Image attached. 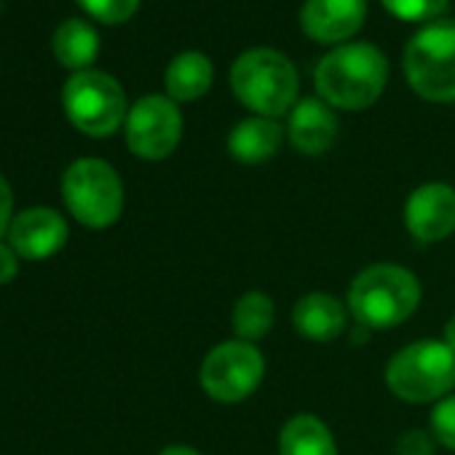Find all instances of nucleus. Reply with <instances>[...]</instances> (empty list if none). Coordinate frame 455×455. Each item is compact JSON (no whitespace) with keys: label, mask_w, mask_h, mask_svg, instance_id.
<instances>
[{"label":"nucleus","mask_w":455,"mask_h":455,"mask_svg":"<svg viewBox=\"0 0 455 455\" xmlns=\"http://www.w3.org/2000/svg\"><path fill=\"white\" fill-rule=\"evenodd\" d=\"M17 258L20 255L9 244L0 242V284H9V282L17 279V274H20V260Z\"/></svg>","instance_id":"nucleus-25"},{"label":"nucleus","mask_w":455,"mask_h":455,"mask_svg":"<svg viewBox=\"0 0 455 455\" xmlns=\"http://www.w3.org/2000/svg\"><path fill=\"white\" fill-rule=\"evenodd\" d=\"M52 52L57 62L68 70H89V65L100 54V36L97 30L84 20H68L54 30Z\"/></svg>","instance_id":"nucleus-17"},{"label":"nucleus","mask_w":455,"mask_h":455,"mask_svg":"<svg viewBox=\"0 0 455 455\" xmlns=\"http://www.w3.org/2000/svg\"><path fill=\"white\" fill-rule=\"evenodd\" d=\"M348 314L364 330H394L420 306L418 276L394 263H375L356 274L348 287Z\"/></svg>","instance_id":"nucleus-1"},{"label":"nucleus","mask_w":455,"mask_h":455,"mask_svg":"<svg viewBox=\"0 0 455 455\" xmlns=\"http://www.w3.org/2000/svg\"><path fill=\"white\" fill-rule=\"evenodd\" d=\"M316 92L330 108L364 110L386 89L388 62L372 44H346L316 65Z\"/></svg>","instance_id":"nucleus-2"},{"label":"nucleus","mask_w":455,"mask_h":455,"mask_svg":"<svg viewBox=\"0 0 455 455\" xmlns=\"http://www.w3.org/2000/svg\"><path fill=\"white\" fill-rule=\"evenodd\" d=\"M279 455H338V444L322 418L300 412L282 426Z\"/></svg>","instance_id":"nucleus-16"},{"label":"nucleus","mask_w":455,"mask_h":455,"mask_svg":"<svg viewBox=\"0 0 455 455\" xmlns=\"http://www.w3.org/2000/svg\"><path fill=\"white\" fill-rule=\"evenodd\" d=\"M263 378H266V356L255 343L239 338L214 346L204 356L198 370V380L206 396L222 404L244 402L260 388Z\"/></svg>","instance_id":"nucleus-8"},{"label":"nucleus","mask_w":455,"mask_h":455,"mask_svg":"<svg viewBox=\"0 0 455 455\" xmlns=\"http://www.w3.org/2000/svg\"><path fill=\"white\" fill-rule=\"evenodd\" d=\"M404 76L423 100L455 102V22H434L407 44Z\"/></svg>","instance_id":"nucleus-7"},{"label":"nucleus","mask_w":455,"mask_h":455,"mask_svg":"<svg viewBox=\"0 0 455 455\" xmlns=\"http://www.w3.org/2000/svg\"><path fill=\"white\" fill-rule=\"evenodd\" d=\"M434 450L436 439L431 436V431L423 428H407L396 439V455H434Z\"/></svg>","instance_id":"nucleus-23"},{"label":"nucleus","mask_w":455,"mask_h":455,"mask_svg":"<svg viewBox=\"0 0 455 455\" xmlns=\"http://www.w3.org/2000/svg\"><path fill=\"white\" fill-rule=\"evenodd\" d=\"M386 386L410 404H431L455 388V351L444 340H415L386 364Z\"/></svg>","instance_id":"nucleus-4"},{"label":"nucleus","mask_w":455,"mask_h":455,"mask_svg":"<svg viewBox=\"0 0 455 455\" xmlns=\"http://www.w3.org/2000/svg\"><path fill=\"white\" fill-rule=\"evenodd\" d=\"M274 319H276V306L274 300L266 295V292H247L236 300L234 311H231V327H234V335L239 340H247V343H258L263 340L271 327H274Z\"/></svg>","instance_id":"nucleus-19"},{"label":"nucleus","mask_w":455,"mask_h":455,"mask_svg":"<svg viewBox=\"0 0 455 455\" xmlns=\"http://www.w3.org/2000/svg\"><path fill=\"white\" fill-rule=\"evenodd\" d=\"M182 137V116L172 97L148 94L126 116V145L145 161H161L174 153Z\"/></svg>","instance_id":"nucleus-9"},{"label":"nucleus","mask_w":455,"mask_h":455,"mask_svg":"<svg viewBox=\"0 0 455 455\" xmlns=\"http://www.w3.org/2000/svg\"><path fill=\"white\" fill-rule=\"evenodd\" d=\"M62 105L70 124L89 137H110L129 116L121 84L102 70L73 73L65 84Z\"/></svg>","instance_id":"nucleus-6"},{"label":"nucleus","mask_w":455,"mask_h":455,"mask_svg":"<svg viewBox=\"0 0 455 455\" xmlns=\"http://www.w3.org/2000/svg\"><path fill=\"white\" fill-rule=\"evenodd\" d=\"M452 351H455V314L447 319V324H444V338H442Z\"/></svg>","instance_id":"nucleus-27"},{"label":"nucleus","mask_w":455,"mask_h":455,"mask_svg":"<svg viewBox=\"0 0 455 455\" xmlns=\"http://www.w3.org/2000/svg\"><path fill=\"white\" fill-rule=\"evenodd\" d=\"M404 225L420 244H434L455 231V188L426 182L404 201Z\"/></svg>","instance_id":"nucleus-10"},{"label":"nucleus","mask_w":455,"mask_h":455,"mask_svg":"<svg viewBox=\"0 0 455 455\" xmlns=\"http://www.w3.org/2000/svg\"><path fill=\"white\" fill-rule=\"evenodd\" d=\"M346 308L348 306L330 292H308L292 308V327L314 343L338 340L346 332Z\"/></svg>","instance_id":"nucleus-14"},{"label":"nucleus","mask_w":455,"mask_h":455,"mask_svg":"<svg viewBox=\"0 0 455 455\" xmlns=\"http://www.w3.org/2000/svg\"><path fill=\"white\" fill-rule=\"evenodd\" d=\"M78 6L105 25H121L140 9V0H78Z\"/></svg>","instance_id":"nucleus-21"},{"label":"nucleus","mask_w":455,"mask_h":455,"mask_svg":"<svg viewBox=\"0 0 455 455\" xmlns=\"http://www.w3.org/2000/svg\"><path fill=\"white\" fill-rule=\"evenodd\" d=\"M428 426H431V436L436 439V444L455 452V391L434 404Z\"/></svg>","instance_id":"nucleus-20"},{"label":"nucleus","mask_w":455,"mask_h":455,"mask_svg":"<svg viewBox=\"0 0 455 455\" xmlns=\"http://www.w3.org/2000/svg\"><path fill=\"white\" fill-rule=\"evenodd\" d=\"M364 17L367 0H306L300 25L319 44H340L364 25Z\"/></svg>","instance_id":"nucleus-12"},{"label":"nucleus","mask_w":455,"mask_h":455,"mask_svg":"<svg viewBox=\"0 0 455 455\" xmlns=\"http://www.w3.org/2000/svg\"><path fill=\"white\" fill-rule=\"evenodd\" d=\"M158 455H201V452L196 447H188V444H169Z\"/></svg>","instance_id":"nucleus-26"},{"label":"nucleus","mask_w":455,"mask_h":455,"mask_svg":"<svg viewBox=\"0 0 455 455\" xmlns=\"http://www.w3.org/2000/svg\"><path fill=\"white\" fill-rule=\"evenodd\" d=\"M290 142L295 150L306 156H319L330 150L338 140V118L332 108L324 100L316 97H303L290 113V126H287Z\"/></svg>","instance_id":"nucleus-13"},{"label":"nucleus","mask_w":455,"mask_h":455,"mask_svg":"<svg viewBox=\"0 0 455 455\" xmlns=\"http://www.w3.org/2000/svg\"><path fill=\"white\" fill-rule=\"evenodd\" d=\"M236 100L263 118L284 116L298 105V70L276 49H250L231 68Z\"/></svg>","instance_id":"nucleus-3"},{"label":"nucleus","mask_w":455,"mask_h":455,"mask_svg":"<svg viewBox=\"0 0 455 455\" xmlns=\"http://www.w3.org/2000/svg\"><path fill=\"white\" fill-rule=\"evenodd\" d=\"M12 212H14V193L12 185L6 182V177H0V239L9 236V228H12Z\"/></svg>","instance_id":"nucleus-24"},{"label":"nucleus","mask_w":455,"mask_h":455,"mask_svg":"<svg viewBox=\"0 0 455 455\" xmlns=\"http://www.w3.org/2000/svg\"><path fill=\"white\" fill-rule=\"evenodd\" d=\"M62 198L81 225L102 231L124 212V182L108 161L78 158L62 177Z\"/></svg>","instance_id":"nucleus-5"},{"label":"nucleus","mask_w":455,"mask_h":455,"mask_svg":"<svg viewBox=\"0 0 455 455\" xmlns=\"http://www.w3.org/2000/svg\"><path fill=\"white\" fill-rule=\"evenodd\" d=\"M282 126L274 118H247L228 134V153L242 164H263L282 148Z\"/></svg>","instance_id":"nucleus-15"},{"label":"nucleus","mask_w":455,"mask_h":455,"mask_svg":"<svg viewBox=\"0 0 455 455\" xmlns=\"http://www.w3.org/2000/svg\"><path fill=\"white\" fill-rule=\"evenodd\" d=\"M383 6L404 22H426L447 9V0H383Z\"/></svg>","instance_id":"nucleus-22"},{"label":"nucleus","mask_w":455,"mask_h":455,"mask_svg":"<svg viewBox=\"0 0 455 455\" xmlns=\"http://www.w3.org/2000/svg\"><path fill=\"white\" fill-rule=\"evenodd\" d=\"M214 68L201 52H182L166 68V92L177 102H193L212 86Z\"/></svg>","instance_id":"nucleus-18"},{"label":"nucleus","mask_w":455,"mask_h":455,"mask_svg":"<svg viewBox=\"0 0 455 455\" xmlns=\"http://www.w3.org/2000/svg\"><path fill=\"white\" fill-rule=\"evenodd\" d=\"M68 236V222L60 212L49 206H33L12 220L9 247L25 260H46L65 247Z\"/></svg>","instance_id":"nucleus-11"}]
</instances>
